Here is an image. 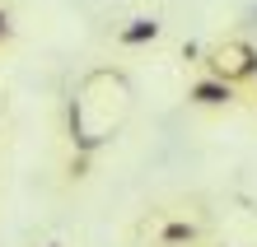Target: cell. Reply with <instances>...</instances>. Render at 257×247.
Masks as SVG:
<instances>
[{
    "label": "cell",
    "mask_w": 257,
    "mask_h": 247,
    "mask_svg": "<svg viewBox=\"0 0 257 247\" xmlns=\"http://www.w3.org/2000/svg\"><path fill=\"white\" fill-rule=\"evenodd\" d=\"M206 75L224 80L229 89L248 84L252 75H257V47H252V42H243V38H229V42H220V47L210 52V61H206Z\"/></svg>",
    "instance_id": "3957f363"
},
{
    "label": "cell",
    "mask_w": 257,
    "mask_h": 247,
    "mask_svg": "<svg viewBox=\"0 0 257 247\" xmlns=\"http://www.w3.org/2000/svg\"><path fill=\"white\" fill-rule=\"evenodd\" d=\"M5 38H10V14L0 10V42H5Z\"/></svg>",
    "instance_id": "8992f818"
},
{
    "label": "cell",
    "mask_w": 257,
    "mask_h": 247,
    "mask_svg": "<svg viewBox=\"0 0 257 247\" xmlns=\"http://www.w3.org/2000/svg\"><path fill=\"white\" fill-rule=\"evenodd\" d=\"M131 117V84L122 70H89L70 103V145L80 154H94L108 140H117V131Z\"/></svg>",
    "instance_id": "6da1fadb"
},
{
    "label": "cell",
    "mask_w": 257,
    "mask_h": 247,
    "mask_svg": "<svg viewBox=\"0 0 257 247\" xmlns=\"http://www.w3.org/2000/svg\"><path fill=\"white\" fill-rule=\"evenodd\" d=\"M47 247H61V242H47Z\"/></svg>",
    "instance_id": "52a82bcc"
},
{
    "label": "cell",
    "mask_w": 257,
    "mask_h": 247,
    "mask_svg": "<svg viewBox=\"0 0 257 247\" xmlns=\"http://www.w3.org/2000/svg\"><path fill=\"white\" fill-rule=\"evenodd\" d=\"M210 242V219L196 205H159L141 219V247H206Z\"/></svg>",
    "instance_id": "7a4b0ae2"
},
{
    "label": "cell",
    "mask_w": 257,
    "mask_h": 247,
    "mask_svg": "<svg viewBox=\"0 0 257 247\" xmlns=\"http://www.w3.org/2000/svg\"><path fill=\"white\" fill-rule=\"evenodd\" d=\"M155 38H159V19H131L122 33H117L122 47H145V42H155Z\"/></svg>",
    "instance_id": "5b68a950"
},
{
    "label": "cell",
    "mask_w": 257,
    "mask_h": 247,
    "mask_svg": "<svg viewBox=\"0 0 257 247\" xmlns=\"http://www.w3.org/2000/svg\"><path fill=\"white\" fill-rule=\"evenodd\" d=\"M192 103H201V107H224V103H234V89L215 80V75H201V80H192Z\"/></svg>",
    "instance_id": "277c9868"
},
{
    "label": "cell",
    "mask_w": 257,
    "mask_h": 247,
    "mask_svg": "<svg viewBox=\"0 0 257 247\" xmlns=\"http://www.w3.org/2000/svg\"><path fill=\"white\" fill-rule=\"evenodd\" d=\"M220 247H224V242H220Z\"/></svg>",
    "instance_id": "ba28073f"
}]
</instances>
